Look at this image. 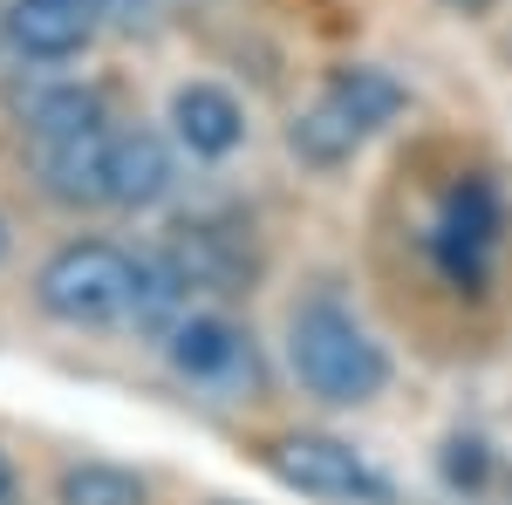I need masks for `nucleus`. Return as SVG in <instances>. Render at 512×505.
Segmentation results:
<instances>
[{"label":"nucleus","instance_id":"11","mask_svg":"<svg viewBox=\"0 0 512 505\" xmlns=\"http://www.w3.org/2000/svg\"><path fill=\"white\" fill-rule=\"evenodd\" d=\"M171 192H178L171 130H144V123L110 130V212H158Z\"/></svg>","mask_w":512,"mask_h":505},{"label":"nucleus","instance_id":"15","mask_svg":"<svg viewBox=\"0 0 512 505\" xmlns=\"http://www.w3.org/2000/svg\"><path fill=\"white\" fill-rule=\"evenodd\" d=\"M485 471H492V451H485V437H451V444H444V478H451V485H458V492H465V485H485Z\"/></svg>","mask_w":512,"mask_h":505},{"label":"nucleus","instance_id":"12","mask_svg":"<svg viewBox=\"0 0 512 505\" xmlns=\"http://www.w3.org/2000/svg\"><path fill=\"white\" fill-rule=\"evenodd\" d=\"M110 130H89V137H69V144H35V178L55 205H69V212L110 205Z\"/></svg>","mask_w":512,"mask_h":505},{"label":"nucleus","instance_id":"13","mask_svg":"<svg viewBox=\"0 0 512 505\" xmlns=\"http://www.w3.org/2000/svg\"><path fill=\"white\" fill-rule=\"evenodd\" d=\"M48 499L55 505H151V478L137 465H117V458H62Z\"/></svg>","mask_w":512,"mask_h":505},{"label":"nucleus","instance_id":"2","mask_svg":"<svg viewBox=\"0 0 512 505\" xmlns=\"http://www.w3.org/2000/svg\"><path fill=\"white\" fill-rule=\"evenodd\" d=\"M130 294H137V253L103 233L62 239L35 267V308L55 328H130Z\"/></svg>","mask_w":512,"mask_h":505},{"label":"nucleus","instance_id":"19","mask_svg":"<svg viewBox=\"0 0 512 505\" xmlns=\"http://www.w3.org/2000/svg\"><path fill=\"white\" fill-rule=\"evenodd\" d=\"M212 505H239V499H212Z\"/></svg>","mask_w":512,"mask_h":505},{"label":"nucleus","instance_id":"14","mask_svg":"<svg viewBox=\"0 0 512 505\" xmlns=\"http://www.w3.org/2000/svg\"><path fill=\"white\" fill-rule=\"evenodd\" d=\"M287 151L301 157L308 171H342V164H355L369 144H362V137H349V130L328 117V110H315V103H308L301 117L287 123Z\"/></svg>","mask_w":512,"mask_h":505},{"label":"nucleus","instance_id":"6","mask_svg":"<svg viewBox=\"0 0 512 505\" xmlns=\"http://www.w3.org/2000/svg\"><path fill=\"white\" fill-rule=\"evenodd\" d=\"M158 349H164V362H171L178 383L212 389V396H233V389L253 376V335H246L226 308H192Z\"/></svg>","mask_w":512,"mask_h":505},{"label":"nucleus","instance_id":"8","mask_svg":"<svg viewBox=\"0 0 512 505\" xmlns=\"http://www.w3.org/2000/svg\"><path fill=\"white\" fill-rule=\"evenodd\" d=\"M7 117L14 130L35 144H69V137H89V130H110V110H103V89L76 76H28L7 89Z\"/></svg>","mask_w":512,"mask_h":505},{"label":"nucleus","instance_id":"10","mask_svg":"<svg viewBox=\"0 0 512 505\" xmlns=\"http://www.w3.org/2000/svg\"><path fill=\"white\" fill-rule=\"evenodd\" d=\"M315 110H328L349 137L376 144V137L410 110V89H403L383 62H335V69L321 76V89H315Z\"/></svg>","mask_w":512,"mask_h":505},{"label":"nucleus","instance_id":"4","mask_svg":"<svg viewBox=\"0 0 512 505\" xmlns=\"http://www.w3.org/2000/svg\"><path fill=\"white\" fill-rule=\"evenodd\" d=\"M260 458L287 492L315 505H396V485L369 465V451H355L335 430H274Z\"/></svg>","mask_w":512,"mask_h":505},{"label":"nucleus","instance_id":"18","mask_svg":"<svg viewBox=\"0 0 512 505\" xmlns=\"http://www.w3.org/2000/svg\"><path fill=\"white\" fill-rule=\"evenodd\" d=\"M0 260H7V219H0Z\"/></svg>","mask_w":512,"mask_h":505},{"label":"nucleus","instance_id":"3","mask_svg":"<svg viewBox=\"0 0 512 505\" xmlns=\"http://www.w3.org/2000/svg\"><path fill=\"white\" fill-rule=\"evenodd\" d=\"M499 246H506V198L485 171H458L431 205V226H424V253L444 273L451 294H485L492 267H499Z\"/></svg>","mask_w":512,"mask_h":505},{"label":"nucleus","instance_id":"5","mask_svg":"<svg viewBox=\"0 0 512 505\" xmlns=\"http://www.w3.org/2000/svg\"><path fill=\"white\" fill-rule=\"evenodd\" d=\"M158 253L178 267L192 301H239L260 280V239L253 226L226 212V205H198L185 219H171V233L158 239Z\"/></svg>","mask_w":512,"mask_h":505},{"label":"nucleus","instance_id":"16","mask_svg":"<svg viewBox=\"0 0 512 505\" xmlns=\"http://www.w3.org/2000/svg\"><path fill=\"white\" fill-rule=\"evenodd\" d=\"M0 505H28V485H21V465L7 444H0Z\"/></svg>","mask_w":512,"mask_h":505},{"label":"nucleus","instance_id":"20","mask_svg":"<svg viewBox=\"0 0 512 505\" xmlns=\"http://www.w3.org/2000/svg\"><path fill=\"white\" fill-rule=\"evenodd\" d=\"M96 7H117V0H96Z\"/></svg>","mask_w":512,"mask_h":505},{"label":"nucleus","instance_id":"1","mask_svg":"<svg viewBox=\"0 0 512 505\" xmlns=\"http://www.w3.org/2000/svg\"><path fill=\"white\" fill-rule=\"evenodd\" d=\"M280 355H287V376L301 383V396H315L321 410H369L396 376L383 335L342 294H328V287L321 294H301L287 308Z\"/></svg>","mask_w":512,"mask_h":505},{"label":"nucleus","instance_id":"17","mask_svg":"<svg viewBox=\"0 0 512 505\" xmlns=\"http://www.w3.org/2000/svg\"><path fill=\"white\" fill-rule=\"evenodd\" d=\"M444 7H451V14H485L492 0H444Z\"/></svg>","mask_w":512,"mask_h":505},{"label":"nucleus","instance_id":"9","mask_svg":"<svg viewBox=\"0 0 512 505\" xmlns=\"http://www.w3.org/2000/svg\"><path fill=\"white\" fill-rule=\"evenodd\" d=\"M164 123H171L178 157H192V164H226V157L246 144V103H239L226 82H205V76L171 89Z\"/></svg>","mask_w":512,"mask_h":505},{"label":"nucleus","instance_id":"7","mask_svg":"<svg viewBox=\"0 0 512 505\" xmlns=\"http://www.w3.org/2000/svg\"><path fill=\"white\" fill-rule=\"evenodd\" d=\"M103 7L89 0H7L0 7V48L28 69H55V62H76L96 41Z\"/></svg>","mask_w":512,"mask_h":505},{"label":"nucleus","instance_id":"21","mask_svg":"<svg viewBox=\"0 0 512 505\" xmlns=\"http://www.w3.org/2000/svg\"><path fill=\"white\" fill-rule=\"evenodd\" d=\"M89 7H96V0H89Z\"/></svg>","mask_w":512,"mask_h":505}]
</instances>
